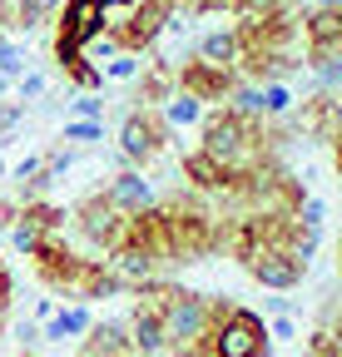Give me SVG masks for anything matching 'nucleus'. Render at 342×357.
<instances>
[{
	"mask_svg": "<svg viewBox=\"0 0 342 357\" xmlns=\"http://www.w3.org/2000/svg\"><path fill=\"white\" fill-rule=\"evenodd\" d=\"M203 139H199V154H208L213 164H219L228 178H248L258 174L263 154H258V124H253L248 114L238 109H219V114H203Z\"/></svg>",
	"mask_w": 342,
	"mask_h": 357,
	"instance_id": "f257e3e1",
	"label": "nucleus"
},
{
	"mask_svg": "<svg viewBox=\"0 0 342 357\" xmlns=\"http://www.w3.org/2000/svg\"><path fill=\"white\" fill-rule=\"evenodd\" d=\"M159 293V323H164V352L174 357H208V323L213 303L184 288H154Z\"/></svg>",
	"mask_w": 342,
	"mask_h": 357,
	"instance_id": "f03ea898",
	"label": "nucleus"
},
{
	"mask_svg": "<svg viewBox=\"0 0 342 357\" xmlns=\"http://www.w3.org/2000/svg\"><path fill=\"white\" fill-rule=\"evenodd\" d=\"M208 357H268V328L258 312L238 303H213L208 323Z\"/></svg>",
	"mask_w": 342,
	"mask_h": 357,
	"instance_id": "7ed1b4c3",
	"label": "nucleus"
},
{
	"mask_svg": "<svg viewBox=\"0 0 342 357\" xmlns=\"http://www.w3.org/2000/svg\"><path fill=\"white\" fill-rule=\"evenodd\" d=\"M164 119L149 109V105H134L130 114L119 119V154H124V164L130 169H144V164H154L159 159V149H164Z\"/></svg>",
	"mask_w": 342,
	"mask_h": 357,
	"instance_id": "20e7f679",
	"label": "nucleus"
},
{
	"mask_svg": "<svg viewBox=\"0 0 342 357\" xmlns=\"http://www.w3.org/2000/svg\"><path fill=\"white\" fill-rule=\"evenodd\" d=\"M75 229L90 238L95 248H104V253H114L119 243H124V229H130V218H124L104 194H95V199H84L79 208H75Z\"/></svg>",
	"mask_w": 342,
	"mask_h": 357,
	"instance_id": "39448f33",
	"label": "nucleus"
},
{
	"mask_svg": "<svg viewBox=\"0 0 342 357\" xmlns=\"http://www.w3.org/2000/svg\"><path fill=\"white\" fill-rule=\"evenodd\" d=\"M303 40H308V65H327L342 55V0H322L313 15H303Z\"/></svg>",
	"mask_w": 342,
	"mask_h": 357,
	"instance_id": "423d86ee",
	"label": "nucleus"
},
{
	"mask_svg": "<svg viewBox=\"0 0 342 357\" xmlns=\"http://www.w3.org/2000/svg\"><path fill=\"white\" fill-rule=\"evenodd\" d=\"M124 333H130L134 357H159V352H164V323H159V293H154V288H144V303L130 312Z\"/></svg>",
	"mask_w": 342,
	"mask_h": 357,
	"instance_id": "0eeeda50",
	"label": "nucleus"
},
{
	"mask_svg": "<svg viewBox=\"0 0 342 357\" xmlns=\"http://www.w3.org/2000/svg\"><path fill=\"white\" fill-rule=\"evenodd\" d=\"M104 199H109L124 218H139V213H149V208H154V184L144 178V169H119V174L109 178Z\"/></svg>",
	"mask_w": 342,
	"mask_h": 357,
	"instance_id": "6e6552de",
	"label": "nucleus"
},
{
	"mask_svg": "<svg viewBox=\"0 0 342 357\" xmlns=\"http://www.w3.org/2000/svg\"><path fill=\"white\" fill-rule=\"evenodd\" d=\"M169 15H174V0H144V6L130 15L134 25H124V40H119V50H144V45H154L169 25Z\"/></svg>",
	"mask_w": 342,
	"mask_h": 357,
	"instance_id": "1a4fd4ad",
	"label": "nucleus"
},
{
	"mask_svg": "<svg viewBox=\"0 0 342 357\" xmlns=\"http://www.w3.org/2000/svg\"><path fill=\"white\" fill-rule=\"evenodd\" d=\"M179 84H184V95H194V100H219V95H233V70H213V65H199V60H189L184 65V75H179Z\"/></svg>",
	"mask_w": 342,
	"mask_h": 357,
	"instance_id": "9d476101",
	"label": "nucleus"
},
{
	"mask_svg": "<svg viewBox=\"0 0 342 357\" xmlns=\"http://www.w3.org/2000/svg\"><path fill=\"white\" fill-rule=\"evenodd\" d=\"M199 65H213V70H238V30H208L199 35V50H194Z\"/></svg>",
	"mask_w": 342,
	"mask_h": 357,
	"instance_id": "9b49d317",
	"label": "nucleus"
},
{
	"mask_svg": "<svg viewBox=\"0 0 342 357\" xmlns=\"http://www.w3.org/2000/svg\"><path fill=\"white\" fill-rule=\"evenodd\" d=\"M79 357H134L124 323H90V337H84Z\"/></svg>",
	"mask_w": 342,
	"mask_h": 357,
	"instance_id": "f8f14e48",
	"label": "nucleus"
},
{
	"mask_svg": "<svg viewBox=\"0 0 342 357\" xmlns=\"http://www.w3.org/2000/svg\"><path fill=\"white\" fill-rule=\"evenodd\" d=\"M90 307L84 303H75V307H60V312H50L45 318V337L50 342H65V337H79V333H90Z\"/></svg>",
	"mask_w": 342,
	"mask_h": 357,
	"instance_id": "ddd939ff",
	"label": "nucleus"
},
{
	"mask_svg": "<svg viewBox=\"0 0 342 357\" xmlns=\"http://www.w3.org/2000/svg\"><path fill=\"white\" fill-rule=\"evenodd\" d=\"M164 129H184V124H199L203 119V100H194V95H184V89H179V95H169L164 100Z\"/></svg>",
	"mask_w": 342,
	"mask_h": 357,
	"instance_id": "4468645a",
	"label": "nucleus"
},
{
	"mask_svg": "<svg viewBox=\"0 0 342 357\" xmlns=\"http://www.w3.org/2000/svg\"><path fill=\"white\" fill-rule=\"evenodd\" d=\"M184 174L194 178V184H199V189H224V184H233V178H228V174H224L219 164H213L208 154H199V149H194V154L184 159Z\"/></svg>",
	"mask_w": 342,
	"mask_h": 357,
	"instance_id": "2eb2a0df",
	"label": "nucleus"
},
{
	"mask_svg": "<svg viewBox=\"0 0 342 357\" xmlns=\"http://www.w3.org/2000/svg\"><path fill=\"white\" fill-rule=\"evenodd\" d=\"M45 238H50V234H45V229H40V223H35V218H30L25 208H20V218L10 223V243H15V248H20L25 258H35V248H40V243H45Z\"/></svg>",
	"mask_w": 342,
	"mask_h": 357,
	"instance_id": "dca6fc26",
	"label": "nucleus"
},
{
	"mask_svg": "<svg viewBox=\"0 0 342 357\" xmlns=\"http://www.w3.org/2000/svg\"><path fill=\"white\" fill-rule=\"evenodd\" d=\"M60 139L65 144H100L104 139V119H65V129H60Z\"/></svg>",
	"mask_w": 342,
	"mask_h": 357,
	"instance_id": "f3484780",
	"label": "nucleus"
},
{
	"mask_svg": "<svg viewBox=\"0 0 342 357\" xmlns=\"http://www.w3.org/2000/svg\"><path fill=\"white\" fill-rule=\"evenodd\" d=\"M0 75H6V79H20L25 75V55L15 50L10 40H0Z\"/></svg>",
	"mask_w": 342,
	"mask_h": 357,
	"instance_id": "a211bd4d",
	"label": "nucleus"
},
{
	"mask_svg": "<svg viewBox=\"0 0 342 357\" xmlns=\"http://www.w3.org/2000/svg\"><path fill=\"white\" fill-rule=\"evenodd\" d=\"M15 95H20V105L25 100H40V95H45V75H20L15 79Z\"/></svg>",
	"mask_w": 342,
	"mask_h": 357,
	"instance_id": "6ab92c4d",
	"label": "nucleus"
},
{
	"mask_svg": "<svg viewBox=\"0 0 342 357\" xmlns=\"http://www.w3.org/2000/svg\"><path fill=\"white\" fill-rule=\"evenodd\" d=\"M75 119H104V105L90 95V89H79V100H75Z\"/></svg>",
	"mask_w": 342,
	"mask_h": 357,
	"instance_id": "aec40b11",
	"label": "nucleus"
},
{
	"mask_svg": "<svg viewBox=\"0 0 342 357\" xmlns=\"http://www.w3.org/2000/svg\"><path fill=\"white\" fill-rule=\"evenodd\" d=\"M20 119H25V105H0V144H6V134H15Z\"/></svg>",
	"mask_w": 342,
	"mask_h": 357,
	"instance_id": "412c9836",
	"label": "nucleus"
},
{
	"mask_svg": "<svg viewBox=\"0 0 342 357\" xmlns=\"http://www.w3.org/2000/svg\"><path fill=\"white\" fill-rule=\"evenodd\" d=\"M109 75H114V79H134V75H139V60H134L130 50H124V55L109 65Z\"/></svg>",
	"mask_w": 342,
	"mask_h": 357,
	"instance_id": "4be33fe9",
	"label": "nucleus"
},
{
	"mask_svg": "<svg viewBox=\"0 0 342 357\" xmlns=\"http://www.w3.org/2000/svg\"><path fill=\"white\" fill-rule=\"evenodd\" d=\"M273 337H278V342L293 337V318H288V312H278V318H273Z\"/></svg>",
	"mask_w": 342,
	"mask_h": 357,
	"instance_id": "5701e85b",
	"label": "nucleus"
},
{
	"mask_svg": "<svg viewBox=\"0 0 342 357\" xmlns=\"http://www.w3.org/2000/svg\"><path fill=\"white\" fill-rule=\"evenodd\" d=\"M95 6H100L104 15H124V10H130V6H134V0H95Z\"/></svg>",
	"mask_w": 342,
	"mask_h": 357,
	"instance_id": "b1692460",
	"label": "nucleus"
},
{
	"mask_svg": "<svg viewBox=\"0 0 342 357\" xmlns=\"http://www.w3.org/2000/svg\"><path fill=\"white\" fill-rule=\"evenodd\" d=\"M6 298H10V278H6V268H0V318H6Z\"/></svg>",
	"mask_w": 342,
	"mask_h": 357,
	"instance_id": "393cba45",
	"label": "nucleus"
},
{
	"mask_svg": "<svg viewBox=\"0 0 342 357\" xmlns=\"http://www.w3.org/2000/svg\"><path fill=\"white\" fill-rule=\"evenodd\" d=\"M40 6H45V10H60V6H65V0H40Z\"/></svg>",
	"mask_w": 342,
	"mask_h": 357,
	"instance_id": "a878e982",
	"label": "nucleus"
},
{
	"mask_svg": "<svg viewBox=\"0 0 342 357\" xmlns=\"http://www.w3.org/2000/svg\"><path fill=\"white\" fill-rule=\"evenodd\" d=\"M0 178H6V154H0Z\"/></svg>",
	"mask_w": 342,
	"mask_h": 357,
	"instance_id": "bb28decb",
	"label": "nucleus"
}]
</instances>
